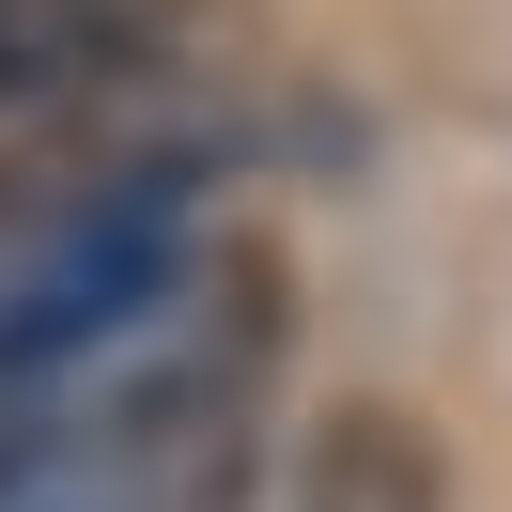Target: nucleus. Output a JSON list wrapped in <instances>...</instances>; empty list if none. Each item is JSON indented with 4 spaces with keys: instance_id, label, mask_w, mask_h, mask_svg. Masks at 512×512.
Wrapping results in <instances>:
<instances>
[{
    "instance_id": "f257e3e1",
    "label": "nucleus",
    "mask_w": 512,
    "mask_h": 512,
    "mask_svg": "<svg viewBox=\"0 0 512 512\" xmlns=\"http://www.w3.org/2000/svg\"><path fill=\"white\" fill-rule=\"evenodd\" d=\"M187 47V0H0V109L125 94Z\"/></svg>"
},
{
    "instance_id": "f03ea898",
    "label": "nucleus",
    "mask_w": 512,
    "mask_h": 512,
    "mask_svg": "<svg viewBox=\"0 0 512 512\" xmlns=\"http://www.w3.org/2000/svg\"><path fill=\"white\" fill-rule=\"evenodd\" d=\"M295 512H450V481H435V450H419V419L342 404L311 435V466H295Z\"/></svg>"
}]
</instances>
